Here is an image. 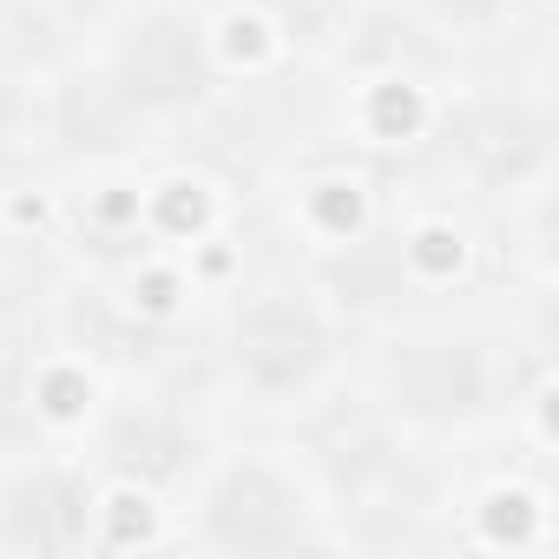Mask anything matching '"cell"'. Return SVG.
Masks as SVG:
<instances>
[{
	"label": "cell",
	"instance_id": "obj_4",
	"mask_svg": "<svg viewBox=\"0 0 559 559\" xmlns=\"http://www.w3.org/2000/svg\"><path fill=\"white\" fill-rule=\"evenodd\" d=\"M112 86L126 106L158 112V106H185L191 93H204V47L198 27L185 14H152L139 21L119 53H112Z\"/></svg>",
	"mask_w": 559,
	"mask_h": 559
},
{
	"label": "cell",
	"instance_id": "obj_2",
	"mask_svg": "<svg viewBox=\"0 0 559 559\" xmlns=\"http://www.w3.org/2000/svg\"><path fill=\"white\" fill-rule=\"evenodd\" d=\"M204 539L224 552H290L310 539L304 500L290 493L284 474H270L257 461L224 467L204 493Z\"/></svg>",
	"mask_w": 559,
	"mask_h": 559
},
{
	"label": "cell",
	"instance_id": "obj_5",
	"mask_svg": "<svg viewBox=\"0 0 559 559\" xmlns=\"http://www.w3.org/2000/svg\"><path fill=\"white\" fill-rule=\"evenodd\" d=\"M428 8L441 21H480V14H493V0H428Z\"/></svg>",
	"mask_w": 559,
	"mask_h": 559
},
{
	"label": "cell",
	"instance_id": "obj_1",
	"mask_svg": "<svg viewBox=\"0 0 559 559\" xmlns=\"http://www.w3.org/2000/svg\"><path fill=\"white\" fill-rule=\"evenodd\" d=\"M330 323L304 297H250L230 323V369L250 395L263 402H290L310 395L330 369Z\"/></svg>",
	"mask_w": 559,
	"mask_h": 559
},
{
	"label": "cell",
	"instance_id": "obj_3",
	"mask_svg": "<svg viewBox=\"0 0 559 559\" xmlns=\"http://www.w3.org/2000/svg\"><path fill=\"white\" fill-rule=\"evenodd\" d=\"M382 395L395 415L408 421H454L474 415L487 395V369L480 349L461 336H402L382 356Z\"/></svg>",
	"mask_w": 559,
	"mask_h": 559
}]
</instances>
